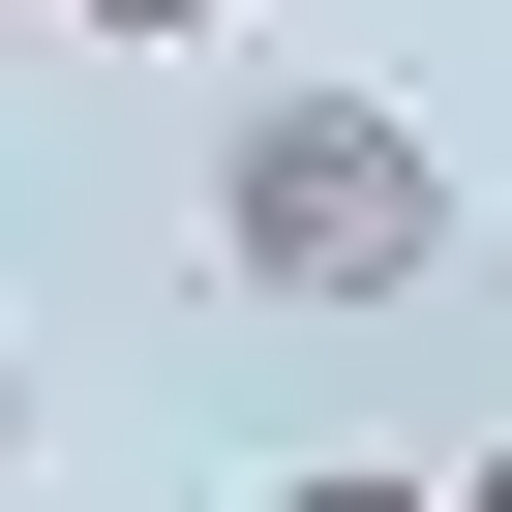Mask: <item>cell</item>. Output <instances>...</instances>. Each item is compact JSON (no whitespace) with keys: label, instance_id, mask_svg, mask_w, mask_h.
<instances>
[{"label":"cell","instance_id":"6da1fadb","mask_svg":"<svg viewBox=\"0 0 512 512\" xmlns=\"http://www.w3.org/2000/svg\"><path fill=\"white\" fill-rule=\"evenodd\" d=\"M211 241H241V302H452V151L392 91H272L211 151Z\"/></svg>","mask_w":512,"mask_h":512},{"label":"cell","instance_id":"7a4b0ae2","mask_svg":"<svg viewBox=\"0 0 512 512\" xmlns=\"http://www.w3.org/2000/svg\"><path fill=\"white\" fill-rule=\"evenodd\" d=\"M272 512H452V482H362V452H332V482H272Z\"/></svg>","mask_w":512,"mask_h":512},{"label":"cell","instance_id":"3957f363","mask_svg":"<svg viewBox=\"0 0 512 512\" xmlns=\"http://www.w3.org/2000/svg\"><path fill=\"white\" fill-rule=\"evenodd\" d=\"M91 31H211V0H91Z\"/></svg>","mask_w":512,"mask_h":512},{"label":"cell","instance_id":"277c9868","mask_svg":"<svg viewBox=\"0 0 512 512\" xmlns=\"http://www.w3.org/2000/svg\"><path fill=\"white\" fill-rule=\"evenodd\" d=\"M452 512H512V452H482V482H452Z\"/></svg>","mask_w":512,"mask_h":512},{"label":"cell","instance_id":"5b68a950","mask_svg":"<svg viewBox=\"0 0 512 512\" xmlns=\"http://www.w3.org/2000/svg\"><path fill=\"white\" fill-rule=\"evenodd\" d=\"M0 422H31V362H0Z\"/></svg>","mask_w":512,"mask_h":512},{"label":"cell","instance_id":"8992f818","mask_svg":"<svg viewBox=\"0 0 512 512\" xmlns=\"http://www.w3.org/2000/svg\"><path fill=\"white\" fill-rule=\"evenodd\" d=\"M61 31H91V0H61Z\"/></svg>","mask_w":512,"mask_h":512}]
</instances>
